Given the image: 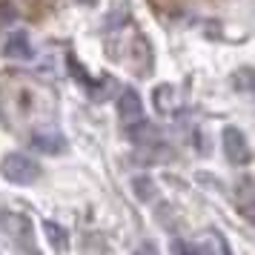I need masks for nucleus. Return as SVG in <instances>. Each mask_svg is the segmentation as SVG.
I'll use <instances>...</instances> for the list:
<instances>
[{
  "label": "nucleus",
  "instance_id": "f257e3e1",
  "mask_svg": "<svg viewBox=\"0 0 255 255\" xmlns=\"http://www.w3.org/2000/svg\"><path fill=\"white\" fill-rule=\"evenodd\" d=\"M0 232L17 253H37L35 244V224L29 215L14 209H0Z\"/></svg>",
  "mask_w": 255,
  "mask_h": 255
},
{
  "label": "nucleus",
  "instance_id": "f03ea898",
  "mask_svg": "<svg viewBox=\"0 0 255 255\" xmlns=\"http://www.w3.org/2000/svg\"><path fill=\"white\" fill-rule=\"evenodd\" d=\"M40 172H43L40 163L35 158L23 155V152H9L3 158V163H0V175L9 184H17V186H29V184H35V181H40Z\"/></svg>",
  "mask_w": 255,
  "mask_h": 255
},
{
  "label": "nucleus",
  "instance_id": "7ed1b4c3",
  "mask_svg": "<svg viewBox=\"0 0 255 255\" xmlns=\"http://www.w3.org/2000/svg\"><path fill=\"white\" fill-rule=\"evenodd\" d=\"M221 146H224V158L235 166H247L250 158H253V152H250V140L244 135V129L238 127H224L221 129Z\"/></svg>",
  "mask_w": 255,
  "mask_h": 255
},
{
  "label": "nucleus",
  "instance_id": "20e7f679",
  "mask_svg": "<svg viewBox=\"0 0 255 255\" xmlns=\"http://www.w3.org/2000/svg\"><path fill=\"white\" fill-rule=\"evenodd\" d=\"M29 143H32V149L43 152V155H52V158L66 155V149H69L66 135L58 132V129H35V132L29 135Z\"/></svg>",
  "mask_w": 255,
  "mask_h": 255
},
{
  "label": "nucleus",
  "instance_id": "39448f33",
  "mask_svg": "<svg viewBox=\"0 0 255 255\" xmlns=\"http://www.w3.org/2000/svg\"><path fill=\"white\" fill-rule=\"evenodd\" d=\"M115 106H118V118H121V124H132V121H138L143 115V101H140V95L135 89H121L115 92Z\"/></svg>",
  "mask_w": 255,
  "mask_h": 255
},
{
  "label": "nucleus",
  "instance_id": "423d86ee",
  "mask_svg": "<svg viewBox=\"0 0 255 255\" xmlns=\"http://www.w3.org/2000/svg\"><path fill=\"white\" fill-rule=\"evenodd\" d=\"M3 55L12 58V60H32L35 58V46H32V40H29L26 32L14 29V32H9L6 40H3Z\"/></svg>",
  "mask_w": 255,
  "mask_h": 255
},
{
  "label": "nucleus",
  "instance_id": "0eeeda50",
  "mask_svg": "<svg viewBox=\"0 0 255 255\" xmlns=\"http://www.w3.org/2000/svg\"><path fill=\"white\" fill-rule=\"evenodd\" d=\"M235 207L247 221H253L255 204H253V175H241L235 184Z\"/></svg>",
  "mask_w": 255,
  "mask_h": 255
},
{
  "label": "nucleus",
  "instance_id": "6e6552de",
  "mask_svg": "<svg viewBox=\"0 0 255 255\" xmlns=\"http://www.w3.org/2000/svg\"><path fill=\"white\" fill-rule=\"evenodd\" d=\"M152 104L158 109V115H172L175 112V86L172 83H158L152 89Z\"/></svg>",
  "mask_w": 255,
  "mask_h": 255
},
{
  "label": "nucleus",
  "instance_id": "1a4fd4ad",
  "mask_svg": "<svg viewBox=\"0 0 255 255\" xmlns=\"http://www.w3.org/2000/svg\"><path fill=\"white\" fill-rule=\"evenodd\" d=\"M43 232H46V241L55 253H63L69 250V230L60 227L58 221H43Z\"/></svg>",
  "mask_w": 255,
  "mask_h": 255
},
{
  "label": "nucleus",
  "instance_id": "9d476101",
  "mask_svg": "<svg viewBox=\"0 0 255 255\" xmlns=\"http://www.w3.org/2000/svg\"><path fill=\"white\" fill-rule=\"evenodd\" d=\"M132 195L138 198L140 204H152L158 198V184L152 181L149 175H135L132 178Z\"/></svg>",
  "mask_w": 255,
  "mask_h": 255
},
{
  "label": "nucleus",
  "instance_id": "9b49d317",
  "mask_svg": "<svg viewBox=\"0 0 255 255\" xmlns=\"http://www.w3.org/2000/svg\"><path fill=\"white\" fill-rule=\"evenodd\" d=\"M209 244H198V255L204 253H221V255H230V244L224 241V235H221L218 230H209L207 232Z\"/></svg>",
  "mask_w": 255,
  "mask_h": 255
},
{
  "label": "nucleus",
  "instance_id": "f8f14e48",
  "mask_svg": "<svg viewBox=\"0 0 255 255\" xmlns=\"http://www.w3.org/2000/svg\"><path fill=\"white\" fill-rule=\"evenodd\" d=\"M232 89L244 95L253 92V69L250 66H241L238 72H232Z\"/></svg>",
  "mask_w": 255,
  "mask_h": 255
},
{
  "label": "nucleus",
  "instance_id": "ddd939ff",
  "mask_svg": "<svg viewBox=\"0 0 255 255\" xmlns=\"http://www.w3.org/2000/svg\"><path fill=\"white\" fill-rule=\"evenodd\" d=\"M17 20V12H14L12 3H0V29L3 26H12Z\"/></svg>",
  "mask_w": 255,
  "mask_h": 255
},
{
  "label": "nucleus",
  "instance_id": "4468645a",
  "mask_svg": "<svg viewBox=\"0 0 255 255\" xmlns=\"http://www.w3.org/2000/svg\"><path fill=\"white\" fill-rule=\"evenodd\" d=\"M172 253H198V244L192 241H184V238H172Z\"/></svg>",
  "mask_w": 255,
  "mask_h": 255
},
{
  "label": "nucleus",
  "instance_id": "2eb2a0df",
  "mask_svg": "<svg viewBox=\"0 0 255 255\" xmlns=\"http://www.w3.org/2000/svg\"><path fill=\"white\" fill-rule=\"evenodd\" d=\"M83 247H86V250H101V253H109V244H104L101 238H98V241H92V235H89V232L83 235Z\"/></svg>",
  "mask_w": 255,
  "mask_h": 255
},
{
  "label": "nucleus",
  "instance_id": "dca6fc26",
  "mask_svg": "<svg viewBox=\"0 0 255 255\" xmlns=\"http://www.w3.org/2000/svg\"><path fill=\"white\" fill-rule=\"evenodd\" d=\"M138 253H158V247H155L152 241H146V244H140L138 247Z\"/></svg>",
  "mask_w": 255,
  "mask_h": 255
}]
</instances>
